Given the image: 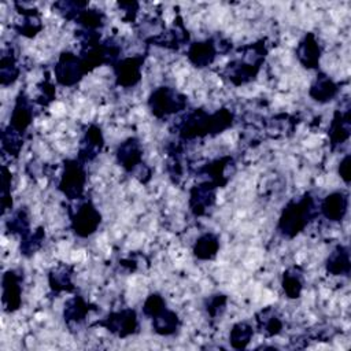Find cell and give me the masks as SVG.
Returning a JSON list of instances; mask_svg holds the SVG:
<instances>
[{
    "mask_svg": "<svg viewBox=\"0 0 351 351\" xmlns=\"http://www.w3.org/2000/svg\"><path fill=\"white\" fill-rule=\"evenodd\" d=\"M118 5L125 12V15H123L125 21L133 22L136 19V15H137V11H138V3L137 1H119Z\"/></svg>",
    "mask_w": 351,
    "mask_h": 351,
    "instance_id": "cell-42",
    "label": "cell"
},
{
    "mask_svg": "<svg viewBox=\"0 0 351 351\" xmlns=\"http://www.w3.org/2000/svg\"><path fill=\"white\" fill-rule=\"evenodd\" d=\"M217 43L213 37H210L206 40L191 43L186 49V59L193 67L206 69L213 64V62L217 58Z\"/></svg>",
    "mask_w": 351,
    "mask_h": 351,
    "instance_id": "cell-16",
    "label": "cell"
},
{
    "mask_svg": "<svg viewBox=\"0 0 351 351\" xmlns=\"http://www.w3.org/2000/svg\"><path fill=\"white\" fill-rule=\"evenodd\" d=\"M53 74L56 84L66 88L75 86L86 75L80 55L71 51H63L59 55L53 66Z\"/></svg>",
    "mask_w": 351,
    "mask_h": 351,
    "instance_id": "cell-7",
    "label": "cell"
},
{
    "mask_svg": "<svg viewBox=\"0 0 351 351\" xmlns=\"http://www.w3.org/2000/svg\"><path fill=\"white\" fill-rule=\"evenodd\" d=\"M328 136L332 151L348 141L351 136V110L348 107L346 110H335L328 128Z\"/></svg>",
    "mask_w": 351,
    "mask_h": 351,
    "instance_id": "cell-17",
    "label": "cell"
},
{
    "mask_svg": "<svg viewBox=\"0 0 351 351\" xmlns=\"http://www.w3.org/2000/svg\"><path fill=\"white\" fill-rule=\"evenodd\" d=\"M245 51L250 58L236 59L226 66V77L234 86H241L254 81L259 74L267 53L265 40H259L245 47Z\"/></svg>",
    "mask_w": 351,
    "mask_h": 351,
    "instance_id": "cell-3",
    "label": "cell"
},
{
    "mask_svg": "<svg viewBox=\"0 0 351 351\" xmlns=\"http://www.w3.org/2000/svg\"><path fill=\"white\" fill-rule=\"evenodd\" d=\"M299 63L307 70H317L322 58V47L313 32H307L295 49Z\"/></svg>",
    "mask_w": 351,
    "mask_h": 351,
    "instance_id": "cell-12",
    "label": "cell"
},
{
    "mask_svg": "<svg viewBox=\"0 0 351 351\" xmlns=\"http://www.w3.org/2000/svg\"><path fill=\"white\" fill-rule=\"evenodd\" d=\"M152 330L159 336H173L178 332L181 326V318L178 314L166 307L163 311H160L158 315L151 318Z\"/></svg>",
    "mask_w": 351,
    "mask_h": 351,
    "instance_id": "cell-27",
    "label": "cell"
},
{
    "mask_svg": "<svg viewBox=\"0 0 351 351\" xmlns=\"http://www.w3.org/2000/svg\"><path fill=\"white\" fill-rule=\"evenodd\" d=\"M38 97H37V103L41 106H48L51 101L55 100L56 96V90H55V85L49 81V78H45L40 85H38Z\"/></svg>",
    "mask_w": 351,
    "mask_h": 351,
    "instance_id": "cell-40",
    "label": "cell"
},
{
    "mask_svg": "<svg viewBox=\"0 0 351 351\" xmlns=\"http://www.w3.org/2000/svg\"><path fill=\"white\" fill-rule=\"evenodd\" d=\"M325 270L330 276L348 277L351 273L350 248L344 244H337L325 261Z\"/></svg>",
    "mask_w": 351,
    "mask_h": 351,
    "instance_id": "cell-20",
    "label": "cell"
},
{
    "mask_svg": "<svg viewBox=\"0 0 351 351\" xmlns=\"http://www.w3.org/2000/svg\"><path fill=\"white\" fill-rule=\"evenodd\" d=\"M281 287L288 299L300 298L303 287H304V278H303L302 269L298 266L287 269L281 277Z\"/></svg>",
    "mask_w": 351,
    "mask_h": 351,
    "instance_id": "cell-30",
    "label": "cell"
},
{
    "mask_svg": "<svg viewBox=\"0 0 351 351\" xmlns=\"http://www.w3.org/2000/svg\"><path fill=\"white\" fill-rule=\"evenodd\" d=\"M19 66L16 62V56L12 48L3 49L0 58V84L3 86H10L16 82L19 77Z\"/></svg>",
    "mask_w": 351,
    "mask_h": 351,
    "instance_id": "cell-29",
    "label": "cell"
},
{
    "mask_svg": "<svg viewBox=\"0 0 351 351\" xmlns=\"http://www.w3.org/2000/svg\"><path fill=\"white\" fill-rule=\"evenodd\" d=\"M86 7H89L88 1H58L53 4V8H56L63 18L70 21H74L77 14Z\"/></svg>",
    "mask_w": 351,
    "mask_h": 351,
    "instance_id": "cell-39",
    "label": "cell"
},
{
    "mask_svg": "<svg viewBox=\"0 0 351 351\" xmlns=\"http://www.w3.org/2000/svg\"><path fill=\"white\" fill-rule=\"evenodd\" d=\"M85 166L86 165L78 158H69L63 160V171L58 182V189L69 200H81L84 197L88 181Z\"/></svg>",
    "mask_w": 351,
    "mask_h": 351,
    "instance_id": "cell-5",
    "label": "cell"
},
{
    "mask_svg": "<svg viewBox=\"0 0 351 351\" xmlns=\"http://www.w3.org/2000/svg\"><path fill=\"white\" fill-rule=\"evenodd\" d=\"M233 163V158L230 155L217 158L199 169L200 174L207 176V180L211 181L217 188H223L229 182V177L226 176L228 166Z\"/></svg>",
    "mask_w": 351,
    "mask_h": 351,
    "instance_id": "cell-24",
    "label": "cell"
},
{
    "mask_svg": "<svg viewBox=\"0 0 351 351\" xmlns=\"http://www.w3.org/2000/svg\"><path fill=\"white\" fill-rule=\"evenodd\" d=\"M147 53L126 56L117 60L111 67L115 77V85L129 89L141 81V71L145 63Z\"/></svg>",
    "mask_w": 351,
    "mask_h": 351,
    "instance_id": "cell-9",
    "label": "cell"
},
{
    "mask_svg": "<svg viewBox=\"0 0 351 351\" xmlns=\"http://www.w3.org/2000/svg\"><path fill=\"white\" fill-rule=\"evenodd\" d=\"M217 185L206 180L193 185L189 191V208L195 217H202L211 208L215 203V191Z\"/></svg>",
    "mask_w": 351,
    "mask_h": 351,
    "instance_id": "cell-13",
    "label": "cell"
},
{
    "mask_svg": "<svg viewBox=\"0 0 351 351\" xmlns=\"http://www.w3.org/2000/svg\"><path fill=\"white\" fill-rule=\"evenodd\" d=\"M350 197L346 191H333L328 193L319 204V214L330 222H341L348 213Z\"/></svg>",
    "mask_w": 351,
    "mask_h": 351,
    "instance_id": "cell-15",
    "label": "cell"
},
{
    "mask_svg": "<svg viewBox=\"0 0 351 351\" xmlns=\"http://www.w3.org/2000/svg\"><path fill=\"white\" fill-rule=\"evenodd\" d=\"M350 166H351V155L350 154H346L340 163H339V167H337V173H339V177L343 180V182L346 185L350 184L351 181V176H350Z\"/></svg>",
    "mask_w": 351,
    "mask_h": 351,
    "instance_id": "cell-41",
    "label": "cell"
},
{
    "mask_svg": "<svg viewBox=\"0 0 351 351\" xmlns=\"http://www.w3.org/2000/svg\"><path fill=\"white\" fill-rule=\"evenodd\" d=\"M340 93V85L328 74L318 73L308 89V96L319 104L332 101Z\"/></svg>",
    "mask_w": 351,
    "mask_h": 351,
    "instance_id": "cell-19",
    "label": "cell"
},
{
    "mask_svg": "<svg viewBox=\"0 0 351 351\" xmlns=\"http://www.w3.org/2000/svg\"><path fill=\"white\" fill-rule=\"evenodd\" d=\"M226 303H228V296L225 293L217 292L204 299V310L211 318H218L225 311Z\"/></svg>",
    "mask_w": 351,
    "mask_h": 351,
    "instance_id": "cell-37",
    "label": "cell"
},
{
    "mask_svg": "<svg viewBox=\"0 0 351 351\" xmlns=\"http://www.w3.org/2000/svg\"><path fill=\"white\" fill-rule=\"evenodd\" d=\"M14 5L16 7L18 12L23 16V22L12 26L14 30L18 34L27 38L36 37L44 29V25L41 23V19H40V12L36 8H26L21 3H14Z\"/></svg>",
    "mask_w": 351,
    "mask_h": 351,
    "instance_id": "cell-21",
    "label": "cell"
},
{
    "mask_svg": "<svg viewBox=\"0 0 351 351\" xmlns=\"http://www.w3.org/2000/svg\"><path fill=\"white\" fill-rule=\"evenodd\" d=\"M5 228L11 234H19L21 237L30 233V219L25 208H19L11 214L5 222Z\"/></svg>",
    "mask_w": 351,
    "mask_h": 351,
    "instance_id": "cell-33",
    "label": "cell"
},
{
    "mask_svg": "<svg viewBox=\"0 0 351 351\" xmlns=\"http://www.w3.org/2000/svg\"><path fill=\"white\" fill-rule=\"evenodd\" d=\"M96 310L95 304H90L84 299L81 295H75L71 299H69L63 308V318L67 325H80L85 321L86 315Z\"/></svg>",
    "mask_w": 351,
    "mask_h": 351,
    "instance_id": "cell-23",
    "label": "cell"
},
{
    "mask_svg": "<svg viewBox=\"0 0 351 351\" xmlns=\"http://www.w3.org/2000/svg\"><path fill=\"white\" fill-rule=\"evenodd\" d=\"M233 122L234 114L226 107L214 112H208L204 108H195L181 118L177 129L181 140H195L221 134L232 128Z\"/></svg>",
    "mask_w": 351,
    "mask_h": 351,
    "instance_id": "cell-1",
    "label": "cell"
},
{
    "mask_svg": "<svg viewBox=\"0 0 351 351\" xmlns=\"http://www.w3.org/2000/svg\"><path fill=\"white\" fill-rule=\"evenodd\" d=\"M219 248V236L213 232H206L195 240L192 245V254L197 261H213L218 255Z\"/></svg>",
    "mask_w": 351,
    "mask_h": 351,
    "instance_id": "cell-25",
    "label": "cell"
},
{
    "mask_svg": "<svg viewBox=\"0 0 351 351\" xmlns=\"http://www.w3.org/2000/svg\"><path fill=\"white\" fill-rule=\"evenodd\" d=\"M318 215L315 200L310 192H304L299 199H291L282 207L277 230L285 239H295L300 234Z\"/></svg>",
    "mask_w": 351,
    "mask_h": 351,
    "instance_id": "cell-2",
    "label": "cell"
},
{
    "mask_svg": "<svg viewBox=\"0 0 351 351\" xmlns=\"http://www.w3.org/2000/svg\"><path fill=\"white\" fill-rule=\"evenodd\" d=\"M104 148V134L99 125L92 123L88 126V129L84 133V137L80 143L77 158L84 162H92L95 160Z\"/></svg>",
    "mask_w": 351,
    "mask_h": 351,
    "instance_id": "cell-14",
    "label": "cell"
},
{
    "mask_svg": "<svg viewBox=\"0 0 351 351\" xmlns=\"http://www.w3.org/2000/svg\"><path fill=\"white\" fill-rule=\"evenodd\" d=\"M166 307L167 304L165 298L159 292H152L145 298L141 310H143V314L151 319L155 315H158L160 311H163Z\"/></svg>",
    "mask_w": 351,
    "mask_h": 351,
    "instance_id": "cell-36",
    "label": "cell"
},
{
    "mask_svg": "<svg viewBox=\"0 0 351 351\" xmlns=\"http://www.w3.org/2000/svg\"><path fill=\"white\" fill-rule=\"evenodd\" d=\"M254 336V328L245 321L236 322L229 332V343L234 350H244Z\"/></svg>",
    "mask_w": 351,
    "mask_h": 351,
    "instance_id": "cell-32",
    "label": "cell"
},
{
    "mask_svg": "<svg viewBox=\"0 0 351 351\" xmlns=\"http://www.w3.org/2000/svg\"><path fill=\"white\" fill-rule=\"evenodd\" d=\"M33 115L34 112L30 99L25 92H19L10 115L8 126L21 134H25L33 122Z\"/></svg>",
    "mask_w": 351,
    "mask_h": 351,
    "instance_id": "cell-18",
    "label": "cell"
},
{
    "mask_svg": "<svg viewBox=\"0 0 351 351\" xmlns=\"http://www.w3.org/2000/svg\"><path fill=\"white\" fill-rule=\"evenodd\" d=\"M189 40L188 30L185 29L181 18L178 16L177 21H174V25L171 29H169L166 33H160L155 37H151L148 41L154 43V45L170 48V49H178L180 45H184Z\"/></svg>",
    "mask_w": 351,
    "mask_h": 351,
    "instance_id": "cell-22",
    "label": "cell"
},
{
    "mask_svg": "<svg viewBox=\"0 0 351 351\" xmlns=\"http://www.w3.org/2000/svg\"><path fill=\"white\" fill-rule=\"evenodd\" d=\"M256 328L265 337H274L282 330V319L273 307H265L256 314Z\"/></svg>",
    "mask_w": 351,
    "mask_h": 351,
    "instance_id": "cell-28",
    "label": "cell"
},
{
    "mask_svg": "<svg viewBox=\"0 0 351 351\" xmlns=\"http://www.w3.org/2000/svg\"><path fill=\"white\" fill-rule=\"evenodd\" d=\"M48 285L53 293L73 292V266L59 265L56 267H52L48 273Z\"/></svg>",
    "mask_w": 351,
    "mask_h": 351,
    "instance_id": "cell-26",
    "label": "cell"
},
{
    "mask_svg": "<svg viewBox=\"0 0 351 351\" xmlns=\"http://www.w3.org/2000/svg\"><path fill=\"white\" fill-rule=\"evenodd\" d=\"M75 23H78L85 32H99L106 25V15L103 11L96 8H84L75 16Z\"/></svg>",
    "mask_w": 351,
    "mask_h": 351,
    "instance_id": "cell-31",
    "label": "cell"
},
{
    "mask_svg": "<svg viewBox=\"0 0 351 351\" xmlns=\"http://www.w3.org/2000/svg\"><path fill=\"white\" fill-rule=\"evenodd\" d=\"M45 240V229L43 226H38L34 232L27 233L26 236L21 237V254L26 258L32 256L36 251H38Z\"/></svg>",
    "mask_w": 351,
    "mask_h": 351,
    "instance_id": "cell-34",
    "label": "cell"
},
{
    "mask_svg": "<svg viewBox=\"0 0 351 351\" xmlns=\"http://www.w3.org/2000/svg\"><path fill=\"white\" fill-rule=\"evenodd\" d=\"M96 325L103 326L111 335L119 339L133 336L138 332V318L134 308H121L118 311H111L103 319L97 321Z\"/></svg>",
    "mask_w": 351,
    "mask_h": 351,
    "instance_id": "cell-8",
    "label": "cell"
},
{
    "mask_svg": "<svg viewBox=\"0 0 351 351\" xmlns=\"http://www.w3.org/2000/svg\"><path fill=\"white\" fill-rule=\"evenodd\" d=\"M23 147V134L15 132L10 126L1 132V149L10 156H18Z\"/></svg>",
    "mask_w": 351,
    "mask_h": 351,
    "instance_id": "cell-35",
    "label": "cell"
},
{
    "mask_svg": "<svg viewBox=\"0 0 351 351\" xmlns=\"http://www.w3.org/2000/svg\"><path fill=\"white\" fill-rule=\"evenodd\" d=\"M147 104L155 118L165 119L185 110L188 106V97L169 85H160L149 93Z\"/></svg>",
    "mask_w": 351,
    "mask_h": 351,
    "instance_id": "cell-4",
    "label": "cell"
},
{
    "mask_svg": "<svg viewBox=\"0 0 351 351\" xmlns=\"http://www.w3.org/2000/svg\"><path fill=\"white\" fill-rule=\"evenodd\" d=\"M11 171L4 165L1 169V210L5 214L7 210L12 208V197H11Z\"/></svg>",
    "mask_w": 351,
    "mask_h": 351,
    "instance_id": "cell-38",
    "label": "cell"
},
{
    "mask_svg": "<svg viewBox=\"0 0 351 351\" xmlns=\"http://www.w3.org/2000/svg\"><path fill=\"white\" fill-rule=\"evenodd\" d=\"M103 217L92 200L82 202L70 213V228L77 237L86 239L95 234L101 225Z\"/></svg>",
    "mask_w": 351,
    "mask_h": 351,
    "instance_id": "cell-6",
    "label": "cell"
},
{
    "mask_svg": "<svg viewBox=\"0 0 351 351\" xmlns=\"http://www.w3.org/2000/svg\"><path fill=\"white\" fill-rule=\"evenodd\" d=\"M117 163L126 173H136L143 163V145L134 136L125 138L115 149Z\"/></svg>",
    "mask_w": 351,
    "mask_h": 351,
    "instance_id": "cell-11",
    "label": "cell"
},
{
    "mask_svg": "<svg viewBox=\"0 0 351 351\" xmlns=\"http://www.w3.org/2000/svg\"><path fill=\"white\" fill-rule=\"evenodd\" d=\"M1 304L5 313H15L22 307V274L8 269L1 277Z\"/></svg>",
    "mask_w": 351,
    "mask_h": 351,
    "instance_id": "cell-10",
    "label": "cell"
}]
</instances>
